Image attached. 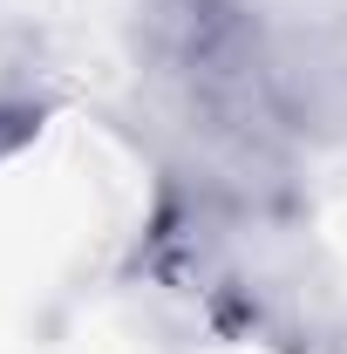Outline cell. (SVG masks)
<instances>
[{
	"label": "cell",
	"instance_id": "obj_1",
	"mask_svg": "<svg viewBox=\"0 0 347 354\" xmlns=\"http://www.w3.org/2000/svg\"><path fill=\"white\" fill-rule=\"evenodd\" d=\"M136 62L184 130L238 171H279L300 109L252 0H136Z\"/></svg>",
	"mask_w": 347,
	"mask_h": 354
}]
</instances>
